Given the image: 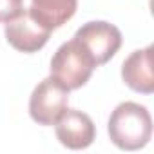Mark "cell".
Segmentation results:
<instances>
[{
  "mask_svg": "<svg viewBox=\"0 0 154 154\" xmlns=\"http://www.w3.org/2000/svg\"><path fill=\"white\" fill-rule=\"evenodd\" d=\"M76 42H80L85 51L93 56L96 65L107 63L122 47V31L105 20H91L84 24L72 36Z\"/></svg>",
  "mask_w": 154,
  "mask_h": 154,
  "instance_id": "3",
  "label": "cell"
},
{
  "mask_svg": "<svg viewBox=\"0 0 154 154\" xmlns=\"http://www.w3.org/2000/svg\"><path fill=\"white\" fill-rule=\"evenodd\" d=\"M54 134L63 147L82 150L93 145L96 138V125L89 114L67 107L54 122Z\"/></svg>",
  "mask_w": 154,
  "mask_h": 154,
  "instance_id": "5",
  "label": "cell"
},
{
  "mask_svg": "<svg viewBox=\"0 0 154 154\" xmlns=\"http://www.w3.org/2000/svg\"><path fill=\"white\" fill-rule=\"evenodd\" d=\"M69 91L53 76L44 78L31 93L29 114L38 125H54L58 116L67 109Z\"/></svg>",
  "mask_w": 154,
  "mask_h": 154,
  "instance_id": "4",
  "label": "cell"
},
{
  "mask_svg": "<svg viewBox=\"0 0 154 154\" xmlns=\"http://www.w3.org/2000/svg\"><path fill=\"white\" fill-rule=\"evenodd\" d=\"M107 132L118 149L140 150L152 138L150 112L136 102H123L111 112Z\"/></svg>",
  "mask_w": 154,
  "mask_h": 154,
  "instance_id": "1",
  "label": "cell"
},
{
  "mask_svg": "<svg viewBox=\"0 0 154 154\" xmlns=\"http://www.w3.org/2000/svg\"><path fill=\"white\" fill-rule=\"evenodd\" d=\"M96 67L98 65L94 63L93 56L85 51V47L72 38L69 42H63L56 49V53L51 58L49 69L51 76L56 82H60L67 91H74L89 82Z\"/></svg>",
  "mask_w": 154,
  "mask_h": 154,
  "instance_id": "2",
  "label": "cell"
},
{
  "mask_svg": "<svg viewBox=\"0 0 154 154\" xmlns=\"http://www.w3.org/2000/svg\"><path fill=\"white\" fill-rule=\"evenodd\" d=\"M76 8L78 0H31L27 11L38 24L54 31L74 17Z\"/></svg>",
  "mask_w": 154,
  "mask_h": 154,
  "instance_id": "8",
  "label": "cell"
},
{
  "mask_svg": "<svg viewBox=\"0 0 154 154\" xmlns=\"http://www.w3.org/2000/svg\"><path fill=\"white\" fill-rule=\"evenodd\" d=\"M24 11V0H0V24L9 22Z\"/></svg>",
  "mask_w": 154,
  "mask_h": 154,
  "instance_id": "9",
  "label": "cell"
},
{
  "mask_svg": "<svg viewBox=\"0 0 154 154\" xmlns=\"http://www.w3.org/2000/svg\"><path fill=\"white\" fill-rule=\"evenodd\" d=\"M152 45L132 51L123 65H122V78L125 85L141 94L154 93V74H152Z\"/></svg>",
  "mask_w": 154,
  "mask_h": 154,
  "instance_id": "7",
  "label": "cell"
},
{
  "mask_svg": "<svg viewBox=\"0 0 154 154\" xmlns=\"http://www.w3.org/2000/svg\"><path fill=\"white\" fill-rule=\"evenodd\" d=\"M4 33H6L8 44L20 53L40 51L51 36V31L47 27H44L42 24H38L27 9H24L13 20L6 22Z\"/></svg>",
  "mask_w": 154,
  "mask_h": 154,
  "instance_id": "6",
  "label": "cell"
}]
</instances>
